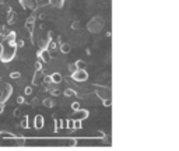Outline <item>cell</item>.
I'll list each match as a JSON object with an SVG mask.
<instances>
[{
  "label": "cell",
  "mask_w": 179,
  "mask_h": 151,
  "mask_svg": "<svg viewBox=\"0 0 179 151\" xmlns=\"http://www.w3.org/2000/svg\"><path fill=\"white\" fill-rule=\"evenodd\" d=\"M34 28H35V16H31L27 21H25V30L32 34L34 32Z\"/></svg>",
  "instance_id": "cell-7"
},
{
  "label": "cell",
  "mask_w": 179,
  "mask_h": 151,
  "mask_svg": "<svg viewBox=\"0 0 179 151\" xmlns=\"http://www.w3.org/2000/svg\"><path fill=\"white\" fill-rule=\"evenodd\" d=\"M49 3H50L52 7L60 8V7H63V4H64V0H49Z\"/></svg>",
  "instance_id": "cell-11"
},
{
  "label": "cell",
  "mask_w": 179,
  "mask_h": 151,
  "mask_svg": "<svg viewBox=\"0 0 179 151\" xmlns=\"http://www.w3.org/2000/svg\"><path fill=\"white\" fill-rule=\"evenodd\" d=\"M31 92H32V87H25V94L27 95H30Z\"/></svg>",
  "instance_id": "cell-31"
},
{
  "label": "cell",
  "mask_w": 179,
  "mask_h": 151,
  "mask_svg": "<svg viewBox=\"0 0 179 151\" xmlns=\"http://www.w3.org/2000/svg\"><path fill=\"white\" fill-rule=\"evenodd\" d=\"M10 77H11V79H14V80H17V79H20V77H21V73L14 72V73H11V74H10Z\"/></svg>",
  "instance_id": "cell-19"
},
{
  "label": "cell",
  "mask_w": 179,
  "mask_h": 151,
  "mask_svg": "<svg viewBox=\"0 0 179 151\" xmlns=\"http://www.w3.org/2000/svg\"><path fill=\"white\" fill-rule=\"evenodd\" d=\"M55 127H56V130H57V129H60V127H62V120H55Z\"/></svg>",
  "instance_id": "cell-23"
},
{
  "label": "cell",
  "mask_w": 179,
  "mask_h": 151,
  "mask_svg": "<svg viewBox=\"0 0 179 151\" xmlns=\"http://www.w3.org/2000/svg\"><path fill=\"white\" fill-rule=\"evenodd\" d=\"M97 94H98V97L101 98L102 101H105V99L111 98V90L109 88H98L97 90Z\"/></svg>",
  "instance_id": "cell-6"
},
{
  "label": "cell",
  "mask_w": 179,
  "mask_h": 151,
  "mask_svg": "<svg viewBox=\"0 0 179 151\" xmlns=\"http://www.w3.org/2000/svg\"><path fill=\"white\" fill-rule=\"evenodd\" d=\"M21 126H23V127H28V118H27V116L23 119V122H21Z\"/></svg>",
  "instance_id": "cell-24"
},
{
  "label": "cell",
  "mask_w": 179,
  "mask_h": 151,
  "mask_svg": "<svg viewBox=\"0 0 179 151\" xmlns=\"http://www.w3.org/2000/svg\"><path fill=\"white\" fill-rule=\"evenodd\" d=\"M38 56L39 59L44 62V63H49L52 60V56H50V50H48L46 48H42L41 50L38 52Z\"/></svg>",
  "instance_id": "cell-4"
},
{
  "label": "cell",
  "mask_w": 179,
  "mask_h": 151,
  "mask_svg": "<svg viewBox=\"0 0 179 151\" xmlns=\"http://www.w3.org/2000/svg\"><path fill=\"white\" fill-rule=\"evenodd\" d=\"M0 134H1V133H0Z\"/></svg>",
  "instance_id": "cell-35"
},
{
  "label": "cell",
  "mask_w": 179,
  "mask_h": 151,
  "mask_svg": "<svg viewBox=\"0 0 179 151\" xmlns=\"http://www.w3.org/2000/svg\"><path fill=\"white\" fill-rule=\"evenodd\" d=\"M17 102H18V103H24L25 101H24L23 97H18V98H17Z\"/></svg>",
  "instance_id": "cell-32"
},
{
  "label": "cell",
  "mask_w": 179,
  "mask_h": 151,
  "mask_svg": "<svg viewBox=\"0 0 179 151\" xmlns=\"http://www.w3.org/2000/svg\"><path fill=\"white\" fill-rule=\"evenodd\" d=\"M71 79L77 83H84L88 80V73L86 72V69H77L74 73H71Z\"/></svg>",
  "instance_id": "cell-2"
},
{
  "label": "cell",
  "mask_w": 179,
  "mask_h": 151,
  "mask_svg": "<svg viewBox=\"0 0 179 151\" xmlns=\"http://www.w3.org/2000/svg\"><path fill=\"white\" fill-rule=\"evenodd\" d=\"M44 123H45V120H44V116H42V115H37V116L34 118V127H35V129H42V127H44Z\"/></svg>",
  "instance_id": "cell-9"
},
{
  "label": "cell",
  "mask_w": 179,
  "mask_h": 151,
  "mask_svg": "<svg viewBox=\"0 0 179 151\" xmlns=\"http://www.w3.org/2000/svg\"><path fill=\"white\" fill-rule=\"evenodd\" d=\"M105 105H106V106H109V105H111V98H109V99H105Z\"/></svg>",
  "instance_id": "cell-33"
},
{
  "label": "cell",
  "mask_w": 179,
  "mask_h": 151,
  "mask_svg": "<svg viewBox=\"0 0 179 151\" xmlns=\"http://www.w3.org/2000/svg\"><path fill=\"white\" fill-rule=\"evenodd\" d=\"M60 50H62L63 53H69V52H70V46H69L67 43H62V45H60Z\"/></svg>",
  "instance_id": "cell-14"
},
{
  "label": "cell",
  "mask_w": 179,
  "mask_h": 151,
  "mask_svg": "<svg viewBox=\"0 0 179 151\" xmlns=\"http://www.w3.org/2000/svg\"><path fill=\"white\" fill-rule=\"evenodd\" d=\"M44 83H52V80H50V76H44Z\"/></svg>",
  "instance_id": "cell-27"
},
{
  "label": "cell",
  "mask_w": 179,
  "mask_h": 151,
  "mask_svg": "<svg viewBox=\"0 0 179 151\" xmlns=\"http://www.w3.org/2000/svg\"><path fill=\"white\" fill-rule=\"evenodd\" d=\"M3 52H4V45H3V42H0V57L3 56Z\"/></svg>",
  "instance_id": "cell-30"
},
{
  "label": "cell",
  "mask_w": 179,
  "mask_h": 151,
  "mask_svg": "<svg viewBox=\"0 0 179 151\" xmlns=\"http://www.w3.org/2000/svg\"><path fill=\"white\" fill-rule=\"evenodd\" d=\"M20 4L24 8H28V10H35L38 7V1L37 0H20Z\"/></svg>",
  "instance_id": "cell-5"
},
{
  "label": "cell",
  "mask_w": 179,
  "mask_h": 151,
  "mask_svg": "<svg viewBox=\"0 0 179 151\" xmlns=\"http://www.w3.org/2000/svg\"><path fill=\"white\" fill-rule=\"evenodd\" d=\"M44 105H45V106H49V108H52V106H55V102L50 99V98H48V99L44 101Z\"/></svg>",
  "instance_id": "cell-17"
},
{
  "label": "cell",
  "mask_w": 179,
  "mask_h": 151,
  "mask_svg": "<svg viewBox=\"0 0 179 151\" xmlns=\"http://www.w3.org/2000/svg\"><path fill=\"white\" fill-rule=\"evenodd\" d=\"M102 27H104V18L102 17H94L87 25L88 31L91 34H98L102 30Z\"/></svg>",
  "instance_id": "cell-1"
},
{
  "label": "cell",
  "mask_w": 179,
  "mask_h": 151,
  "mask_svg": "<svg viewBox=\"0 0 179 151\" xmlns=\"http://www.w3.org/2000/svg\"><path fill=\"white\" fill-rule=\"evenodd\" d=\"M66 123H67V125H66V126L69 127V129H73V123H74V120H67V122H66Z\"/></svg>",
  "instance_id": "cell-29"
},
{
  "label": "cell",
  "mask_w": 179,
  "mask_h": 151,
  "mask_svg": "<svg viewBox=\"0 0 179 151\" xmlns=\"http://www.w3.org/2000/svg\"><path fill=\"white\" fill-rule=\"evenodd\" d=\"M11 92H13L11 85H10V84H6V85H4V90H1V94H0V105L7 101L8 97L11 95Z\"/></svg>",
  "instance_id": "cell-3"
},
{
  "label": "cell",
  "mask_w": 179,
  "mask_h": 151,
  "mask_svg": "<svg viewBox=\"0 0 179 151\" xmlns=\"http://www.w3.org/2000/svg\"><path fill=\"white\" fill-rule=\"evenodd\" d=\"M3 39H4V35L0 32V42H3Z\"/></svg>",
  "instance_id": "cell-34"
},
{
  "label": "cell",
  "mask_w": 179,
  "mask_h": 151,
  "mask_svg": "<svg viewBox=\"0 0 179 151\" xmlns=\"http://www.w3.org/2000/svg\"><path fill=\"white\" fill-rule=\"evenodd\" d=\"M42 83H44V72H42V70L35 72V76H34V79H32V84H34V85H39V84H42Z\"/></svg>",
  "instance_id": "cell-8"
},
{
  "label": "cell",
  "mask_w": 179,
  "mask_h": 151,
  "mask_svg": "<svg viewBox=\"0 0 179 151\" xmlns=\"http://www.w3.org/2000/svg\"><path fill=\"white\" fill-rule=\"evenodd\" d=\"M14 18H16V14H14V11H13V10H8V16H7V23H8V24H13Z\"/></svg>",
  "instance_id": "cell-12"
},
{
  "label": "cell",
  "mask_w": 179,
  "mask_h": 151,
  "mask_svg": "<svg viewBox=\"0 0 179 151\" xmlns=\"http://www.w3.org/2000/svg\"><path fill=\"white\" fill-rule=\"evenodd\" d=\"M77 112H80V113H78V118H80V120L86 119L87 116H88V112H87V111H80V109H78Z\"/></svg>",
  "instance_id": "cell-16"
},
{
  "label": "cell",
  "mask_w": 179,
  "mask_h": 151,
  "mask_svg": "<svg viewBox=\"0 0 179 151\" xmlns=\"http://www.w3.org/2000/svg\"><path fill=\"white\" fill-rule=\"evenodd\" d=\"M24 45H25V42H24L23 39H18L16 42V46H17V48H24Z\"/></svg>",
  "instance_id": "cell-21"
},
{
  "label": "cell",
  "mask_w": 179,
  "mask_h": 151,
  "mask_svg": "<svg viewBox=\"0 0 179 151\" xmlns=\"http://www.w3.org/2000/svg\"><path fill=\"white\" fill-rule=\"evenodd\" d=\"M67 69H69V72H70V73H74L76 70H77V67H76V64H74V63L69 64V66H67Z\"/></svg>",
  "instance_id": "cell-20"
},
{
  "label": "cell",
  "mask_w": 179,
  "mask_h": 151,
  "mask_svg": "<svg viewBox=\"0 0 179 151\" xmlns=\"http://www.w3.org/2000/svg\"><path fill=\"white\" fill-rule=\"evenodd\" d=\"M50 80H52L53 84H60V83L63 81V77H62L60 73H53V74L50 76Z\"/></svg>",
  "instance_id": "cell-10"
},
{
  "label": "cell",
  "mask_w": 179,
  "mask_h": 151,
  "mask_svg": "<svg viewBox=\"0 0 179 151\" xmlns=\"http://www.w3.org/2000/svg\"><path fill=\"white\" fill-rule=\"evenodd\" d=\"M71 109L74 112H77L78 109H80V102H73L71 103Z\"/></svg>",
  "instance_id": "cell-18"
},
{
  "label": "cell",
  "mask_w": 179,
  "mask_h": 151,
  "mask_svg": "<svg viewBox=\"0 0 179 151\" xmlns=\"http://www.w3.org/2000/svg\"><path fill=\"white\" fill-rule=\"evenodd\" d=\"M74 64H76V67H77V69H86V67H87V63L84 62V60H77Z\"/></svg>",
  "instance_id": "cell-13"
},
{
  "label": "cell",
  "mask_w": 179,
  "mask_h": 151,
  "mask_svg": "<svg viewBox=\"0 0 179 151\" xmlns=\"http://www.w3.org/2000/svg\"><path fill=\"white\" fill-rule=\"evenodd\" d=\"M71 28H73V30H80V28H81V24H80L78 21H74L73 25H71Z\"/></svg>",
  "instance_id": "cell-22"
},
{
  "label": "cell",
  "mask_w": 179,
  "mask_h": 151,
  "mask_svg": "<svg viewBox=\"0 0 179 151\" xmlns=\"http://www.w3.org/2000/svg\"><path fill=\"white\" fill-rule=\"evenodd\" d=\"M34 67H35V72H39V70H42V64L39 63V62H37Z\"/></svg>",
  "instance_id": "cell-25"
},
{
  "label": "cell",
  "mask_w": 179,
  "mask_h": 151,
  "mask_svg": "<svg viewBox=\"0 0 179 151\" xmlns=\"http://www.w3.org/2000/svg\"><path fill=\"white\" fill-rule=\"evenodd\" d=\"M73 127H76V129L81 127V120H76V122L73 123Z\"/></svg>",
  "instance_id": "cell-26"
},
{
  "label": "cell",
  "mask_w": 179,
  "mask_h": 151,
  "mask_svg": "<svg viewBox=\"0 0 179 151\" xmlns=\"http://www.w3.org/2000/svg\"><path fill=\"white\" fill-rule=\"evenodd\" d=\"M53 49H56V43H55V42H50V43H49V49H48V50H53Z\"/></svg>",
  "instance_id": "cell-28"
},
{
  "label": "cell",
  "mask_w": 179,
  "mask_h": 151,
  "mask_svg": "<svg viewBox=\"0 0 179 151\" xmlns=\"http://www.w3.org/2000/svg\"><path fill=\"white\" fill-rule=\"evenodd\" d=\"M64 95L66 97H74L76 95V91L71 90V88H67V90H64Z\"/></svg>",
  "instance_id": "cell-15"
}]
</instances>
